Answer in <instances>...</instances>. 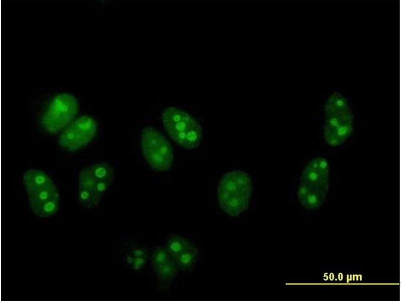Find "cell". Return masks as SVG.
<instances>
[{
  "instance_id": "cell-7",
  "label": "cell",
  "mask_w": 402,
  "mask_h": 301,
  "mask_svg": "<svg viewBox=\"0 0 402 301\" xmlns=\"http://www.w3.org/2000/svg\"><path fill=\"white\" fill-rule=\"evenodd\" d=\"M78 104L72 95L56 96L41 118V124L48 132L56 133L71 123L78 111Z\"/></svg>"
},
{
  "instance_id": "cell-3",
  "label": "cell",
  "mask_w": 402,
  "mask_h": 301,
  "mask_svg": "<svg viewBox=\"0 0 402 301\" xmlns=\"http://www.w3.org/2000/svg\"><path fill=\"white\" fill-rule=\"evenodd\" d=\"M252 190V182L247 173L239 170L228 172L218 185L219 205L228 215L237 217L248 209Z\"/></svg>"
},
{
  "instance_id": "cell-8",
  "label": "cell",
  "mask_w": 402,
  "mask_h": 301,
  "mask_svg": "<svg viewBox=\"0 0 402 301\" xmlns=\"http://www.w3.org/2000/svg\"><path fill=\"white\" fill-rule=\"evenodd\" d=\"M97 128L96 122L92 117L80 116L62 132L58 143L67 150L76 151L89 143L94 137Z\"/></svg>"
},
{
  "instance_id": "cell-4",
  "label": "cell",
  "mask_w": 402,
  "mask_h": 301,
  "mask_svg": "<svg viewBox=\"0 0 402 301\" xmlns=\"http://www.w3.org/2000/svg\"><path fill=\"white\" fill-rule=\"evenodd\" d=\"M114 167L105 162L97 163L81 170L78 177V200L82 207L95 208L113 183Z\"/></svg>"
},
{
  "instance_id": "cell-6",
  "label": "cell",
  "mask_w": 402,
  "mask_h": 301,
  "mask_svg": "<svg viewBox=\"0 0 402 301\" xmlns=\"http://www.w3.org/2000/svg\"><path fill=\"white\" fill-rule=\"evenodd\" d=\"M141 148L143 156L154 171L163 172L172 165L174 156L171 144L157 129L145 127L141 132Z\"/></svg>"
},
{
  "instance_id": "cell-1",
  "label": "cell",
  "mask_w": 402,
  "mask_h": 301,
  "mask_svg": "<svg viewBox=\"0 0 402 301\" xmlns=\"http://www.w3.org/2000/svg\"><path fill=\"white\" fill-rule=\"evenodd\" d=\"M330 168L327 160L321 157L309 161L299 178L297 196L302 206L309 210L319 209L327 196Z\"/></svg>"
},
{
  "instance_id": "cell-11",
  "label": "cell",
  "mask_w": 402,
  "mask_h": 301,
  "mask_svg": "<svg viewBox=\"0 0 402 301\" xmlns=\"http://www.w3.org/2000/svg\"><path fill=\"white\" fill-rule=\"evenodd\" d=\"M194 246L186 239L178 236H170L166 243L167 250L173 259Z\"/></svg>"
},
{
  "instance_id": "cell-15",
  "label": "cell",
  "mask_w": 402,
  "mask_h": 301,
  "mask_svg": "<svg viewBox=\"0 0 402 301\" xmlns=\"http://www.w3.org/2000/svg\"><path fill=\"white\" fill-rule=\"evenodd\" d=\"M172 259L173 258L166 247H158L153 251L151 262L155 269Z\"/></svg>"
},
{
  "instance_id": "cell-5",
  "label": "cell",
  "mask_w": 402,
  "mask_h": 301,
  "mask_svg": "<svg viewBox=\"0 0 402 301\" xmlns=\"http://www.w3.org/2000/svg\"><path fill=\"white\" fill-rule=\"evenodd\" d=\"M162 121L168 135L179 146L191 149L199 145L203 138L202 127L187 112L169 107L164 110Z\"/></svg>"
},
{
  "instance_id": "cell-2",
  "label": "cell",
  "mask_w": 402,
  "mask_h": 301,
  "mask_svg": "<svg viewBox=\"0 0 402 301\" xmlns=\"http://www.w3.org/2000/svg\"><path fill=\"white\" fill-rule=\"evenodd\" d=\"M354 115L347 99L336 91L327 98L324 106L323 137L329 146L343 144L351 135Z\"/></svg>"
},
{
  "instance_id": "cell-9",
  "label": "cell",
  "mask_w": 402,
  "mask_h": 301,
  "mask_svg": "<svg viewBox=\"0 0 402 301\" xmlns=\"http://www.w3.org/2000/svg\"><path fill=\"white\" fill-rule=\"evenodd\" d=\"M28 195L30 207L36 216L47 218L57 212L60 197L54 183L37 189Z\"/></svg>"
},
{
  "instance_id": "cell-12",
  "label": "cell",
  "mask_w": 402,
  "mask_h": 301,
  "mask_svg": "<svg viewBox=\"0 0 402 301\" xmlns=\"http://www.w3.org/2000/svg\"><path fill=\"white\" fill-rule=\"evenodd\" d=\"M179 269L175 260L172 259L154 270L158 280L162 283H167L174 278Z\"/></svg>"
},
{
  "instance_id": "cell-13",
  "label": "cell",
  "mask_w": 402,
  "mask_h": 301,
  "mask_svg": "<svg viewBox=\"0 0 402 301\" xmlns=\"http://www.w3.org/2000/svg\"><path fill=\"white\" fill-rule=\"evenodd\" d=\"M198 250L195 247L190 248L173 259L179 268L182 270H188L195 264L198 256Z\"/></svg>"
},
{
  "instance_id": "cell-14",
  "label": "cell",
  "mask_w": 402,
  "mask_h": 301,
  "mask_svg": "<svg viewBox=\"0 0 402 301\" xmlns=\"http://www.w3.org/2000/svg\"><path fill=\"white\" fill-rule=\"evenodd\" d=\"M146 259V250L140 247H135L132 248L128 257L130 264L135 269L141 268L144 265Z\"/></svg>"
},
{
  "instance_id": "cell-10",
  "label": "cell",
  "mask_w": 402,
  "mask_h": 301,
  "mask_svg": "<svg viewBox=\"0 0 402 301\" xmlns=\"http://www.w3.org/2000/svg\"><path fill=\"white\" fill-rule=\"evenodd\" d=\"M23 183L27 193L41 187L54 183L45 172L31 169L25 172L23 176Z\"/></svg>"
}]
</instances>
